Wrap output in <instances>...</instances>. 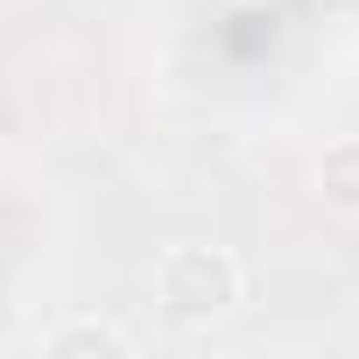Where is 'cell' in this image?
I'll return each mask as SVG.
<instances>
[{
    "label": "cell",
    "instance_id": "cell-1",
    "mask_svg": "<svg viewBox=\"0 0 359 359\" xmlns=\"http://www.w3.org/2000/svg\"><path fill=\"white\" fill-rule=\"evenodd\" d=\"M247 303V268L233 247L212 240H184V247H162L155 261V310L184 331H205L219 317H233Z\"/></svg>",
    "mask_w": 359,
    "mask_h": 359
},
{
    "label": "cell",
    "instance_id": "cell-2",
    "mask_svg": "<svg viewBox=\"0 0 359 359\" xmlns=\"http://www.w3.org/2000/svg\"><path fill=\"white\" fill-rule=\"evenodd\" d=\"M43 352L50 359H127L134 331L113 317H64L57 331H43Z\"/></svg>",
    "mask_w": 359,
    "mask_h": 359
},
{
    "label": "cell",
    "instance_id": "cell-3",
    "mask_svg": "<svg viewBox=\"0 0 359 359\" xmlns=\"http://www.w3.org/2000/svg\"><path fill=\"white\" fill-rule=\"evenodd\" d=\"M310 184H317L324 212H338V219H359V134H338V141H324V155H317V169H310Z\"/></svg>",
    "mask_w": 359,
    "mask_h": 359
}]
</instances>
